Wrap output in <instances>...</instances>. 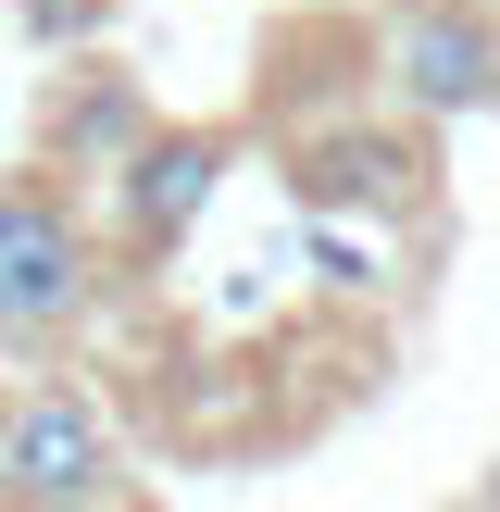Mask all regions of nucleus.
Instances as JSON below:
<instances>
[{
    "mask_svg": "<svg viewBox=\"0 0 500 512\" xmlns=\"http://www.w3.org/2000/svg\"><path fill=\"white\" fill-rule=\"evenodd\" d=\"M88 300H100L88 225H75L63 200H38V188H0V350L75 338V325H88Z\"/></svg>",
    "mask_w": 500,
    "mask_h": 512,
    "instance_id": "1",
    "label": "nucleus"
},
{
    "mask_svg": "<svg viewBox=\"0 0 500 512\" xmlns=\"http://www.w3.org/2000/svg\"><path fill=\"white\" fill-rule=\"evenodd\" d=\"M0 488H13V512H88L100 488H113V450H100V413L63 388L13 400V425H0Z\"/></svg>",
    "mask_w": 500,
    "mask_h": 512,
    "instance_id": "2",
    "label": "nucleus"
},
{
    "mask_svg": "<svg viewBox=\"0 0 500 512\" xmlns=\"http://www.w3.org/2000/svg\"><path fill=\"white\" fill-rule=\"evenodd\" d=\"M400 100L413 113H475V100H500V38L475 13H413L400 25Z\"/></svg>",
    "mask_w": 500,
    "mask_h": 512,
    "instance_id": "3",
    "label": "nucleus"
},
{
    "mask_svg": "<svg viewBox=\"0 0 500 512\" xmlns=\"http://www.w3.org/2000/svg\"><path fill=\"white\" fill-rule=\"evenodd\" d=\"M213 163H225L213 138H163V150H138V175H125V225H138V238H175V225L213 200Z\"/></svg>",
    "mask_w": 500,
    "mask_h": 512,
    "instance_id": "4",
    "label": "nucleus"
}]
</instances>
